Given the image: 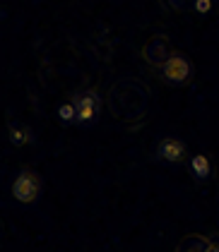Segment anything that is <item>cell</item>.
<instances>
[{
	"label": "cell",
	"mask_w": 219,
	"mask_h": 252,
	"mask_svg": "<svg viewBox=\"0 0 219 252\" xmlns=\"http://www.w3.org/2000/svg\"><path fill=\"white\" fill-rule=\"evenodd\" d=\"M205 252H219V243L210 240V245H207V250H205Z\"/></svg>",
	"instance_id": "cell-12"
},
{
	"label": "cell",
	"mask_w": 219,
	"mask_h": 252,
	"mask_svg": "<svg viewBox=\"0 0 219 252\" xmlns=\"http://www.w3.org/2000/svg\"><path fill=\"white\" fill-rule=\"evenodd\" d=\"M154 154H157V158L164 161V163H181V161H185V156H188V147H185V142L179 139V137H164V139L157 142Z\"/></svg>",
	"instance_id": "cell-4"
},
{
	"label": "cell",
	"mask_w": 219,
	"mask_h": 252,
	"mask_svg": "<svg viewBox=\"0 0 219 252\" xmlns=\"http://www.w3.org/2000/svg\"><path fill=\"white\" fill-rule=\"evenodd\" d=\"M210 7H212V0H195V10L198 12H210Z\"/></svg>",
	"instance_id": "cell-10"
},
{
	"label": "cell",
	"mask_w": 219,
	"mask_h": 252,
	"mask_svg": "<svg viewBox=\"0 0 219 252\" xmlns=\"http://www.w3.org/2000/svg\"><path fill=\"white\" fill-rule=\"evenodd\" d=\"M210 245V238L207 235H200V233H193V235H185L181 238V243L176 245L174 252H205Z\"/></svg>",
	"instance_id": "cell-6"
},
{
	"label": "cell",
	"mask_w": 219,
	"mask_h": 252,
	"mask_svg": "<svg viewBox=\"0 0 219 252\" xmlns=\"http://www.w3.org/2000/svg\"><path fill=\"white\" fill-rule=\"evenodd\" d=\"M190 2H195V0H169V5H171L174 10H185Z\"/></svg>",
	"instance_id": "cell-11"
},
{
	"label": "cell",
	"mask_w": 219,
	"mask_h": 252,
	"mask_svg": "<svg viewBox=\"0 0 219 252\" xmlns=\"http://www.w3.org/2000/svg\"><path fill=\"white\" fill-rule=\"evenodd\" d=\"M164 79L174 87H183L193 79V63L190 58H185L183 53H171V58L161 65Z\"/></svg>",
	"instance_id": "cell-2"
},
{
	"label": "cell",
	"mask_w": 219,
	"mask_h": 252,
	"mask_svg": "<svg viewBox=\"0 0 219 252\" xmlns=\"http://www.w3.org/2000/svg\"><path fill=\"white\" fill-rule=\"evenodd\" d=\"M58 118L63 125H75V120H77V111H75V103L70 101V103H63L58 108Z\"/></svg>",
	"instance_id": "cell-9"
},
{
	"label": "cell",
	"mask_w": 219,
	"mask_h": 252,
	"mask_svg": "<svg viewBox=\"0 0 219 252\" xmlns=\"http://www.w3.org/2000/svg\"><path fill=\"white\" fill-rule=\"evenodd\" d=\"M190 168H193V175L198 178V180H205V178H210L212 173V166H210V158L205 154H195L190 158Z\"/></svg>",
	"instance_id": "cell-8"
},
{
	"label": "cell",
	"mask_w": 219,
	"mask_h": 252,
	"mask_svg": "<svg viewBox=\"0 0 219 252\" xmlns=\"http://www.w3.org/2000/svg\"><path fill=\"white\" fill-rule=\"evenodd\" d=\"M39 192H41L39 173H34V171H29V168L20 171V175H17L15 183H12V194H15V199L22 202V204H32V202L39 199Z\"/></svg>",
	"instance_id": "cell-3"
},
{
	"label": "cell",
	"mask_w": 219,
	"mask_h": 252,
	"mask_svg": "<svg viewBox=\"0 0 219 252\" xmlns=\"http://www.w3.org/2000/svg\"><path fill=\"white\" fill-rule=\"evenodd\" d=\"M7 135H10V142H12L15 147H24V144H29V142L34 139L32 127H27L24 123H10Z\"/></svg>",
	"instance_id": "cell-7"
},
{
	"label": "cell",
	"mask_w": 219,
	"mask_h": 252,
	"mask_svg": "<svg viewBox=\"0 0 219 252\" xmlns=\"http://www.w3.org/2000/svg\"><path fill=\"white\" fill-rule=\"evenodd\" d=\"M142 56L145 60L149 63V65H157L161 67L166 60L171 58V48H169V39L166 36H152V39L147 41V46H145V51H142Z\"/></svg>",
	"instance_id": "cell-5"
},
{
	"label": "cell",
	"mask_w": 219,
	"mask_h": 252,
	"mask_svg": "<svg viewBox=\"0 0 219 252\" xmlns=\"http://www.w3.org/2000/svg\"><path fill=\"white\" fill-rule=\"evenodd\" d=\"M73 103H75V111H77L75 125H80V127H92V125H97L99 113H101L99 92H94V89H84V92H80V94H75Z\"/></svg>",
	"instance_id": "cell-1"
}]
</instances>
